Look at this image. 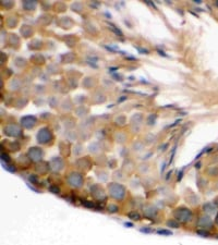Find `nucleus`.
Returning <instances> with one entry per match:
<instances>
[{
	"label": "nucleus",
	"instance_id": "f257e3e1",
	"mask_svg": "<svg viewBox=\"0 0 218 245\" xmlns=\"http://www.w3.org/2000/svg\"><path fill=\"white\" fill-rule=\"evenodd\" d=\"M109 192H110L111 196L114 197L116 199H122L125 194V187L120 184H117V183H111L110 186H109Z\"/></svg>",
	"mask_w": 218,
	"mask_h": 245
},
{
	"label": "nucleus",
	"instance_id": "f03ea898",
	"mask_svg": "<svg viewBox=\"0 0 218 245\" xmlns=\"http://www.w3.org/2000/svg\"><path fill=\"white\" fill-rule=\"evenodd\" d=\"M175 216L177 217V219L182 222H188L191 220L192 218V212L187 208H180V209H177L175 211Z\"/></svg>",
	"mask_w": 218,
	"mask_h": 245
},
{
	"label": "nucleus",
	"instance_id": "7ed1b4c3",
	"mask_svg": "<svg viewBox=\"0 0 218 245\" xmlns=\"http://www.w3.org/2000/svg\"><path fill=\"white\" fill-rule=\"evenodd\" d=\"M37 138L39 143L45 144V143L49 142V139H51V134H50L48 129H42L41 132L37 134Z\"/></svg>",
	"mask_w": 218,
	"mask_h": 245
},
{
	"label": "nucleus",
	"instance_id": "20e7f679",
	"mask_svg": "<svg viewBox=\"0 0 218 245\" xmlns=\"http://www.w3.org/2000/svg\"><path fill=\"white\" fill-rule=\"evenodd\" d=\"M69 183L75 187L81 186V184H82V176H81V174H77V173L71 174V176L69 178Z\"/></svg>",
	"mask_w": 218,
	"mask_h": 245
},
{
	"label": "nucleus",
	"instance_id": "39448f33",
	"mask_svg": "<svg viewBox=\"0 0 218 245\" xmlns=\"http://www.w3.org/2000/svg\"><path fill=\"white\" fill-rule=\"evenodd\" d=\"M22 124L24 125L25 128H33L35 125V123H36V119H35L34 117H31V116H28V117H24L23 119L21 120Z\"/></svg>",
	"mask_w": 218,
	"mask_h": 245
},
{
	"label": "nucleus",
	"instance_id": "423d86ee",
	"mask_svg": "<svg viewBox=\"0 0 218 245\" xmlns=\"http://www.w3.org/2000/svg\"><path fill=\"white\" fill-rule=\"evenodd\" d=\"M30 157H31L33 160H41L42 158V152L39 150L38 148H31L30 149Z\"/></svg>",
	"mask_w": 218,
	"mask_h": 245
},
{
	"label": "nucleus",
	"instance_id": "0eeeda50",
	"mask_svg": "<svg viewBox=\"0 0 218 245\" xmlns=\"http://www.w3.org/2000/svg\"><path fill=\"white\" fill-rule=\"evenodd\" d=\"M11 126V131H9V130H6V133H7L8 135H10V136H17V135H20V130H19V128L17 126H15V125H10Z\"/></svg>",
	"mask_w": 218,
	"mask_h": 245
},
{
	"label": "nucleus",
	"instance_id": "6e6552de",
	"mask_svg": "<svg viewBox=\"0 0 218 245\" xmlns=\"http://www.w3.org/2000/svg\"><path fill=\"white\" fill-rule=\"evenodd\" d=\"M129 218L132 219V220H140V215L136 212V211H131L128 214Z\"/></svg>",
	"mask_w": 218,
	"mask_h": 245
},
{
	"label": "nucleus",
	"instance_id": "1a4fd4ad",
	"mask_svg": "<svg viewBox=\"0 0 218 245\" xmlns=\"http://www.w3.org/2000/svg\"><path fill=\"white\" fill-rule=\"evenodd\" d=\"M157 233H158V234H164V235H171V234H172L171 232L167 231V230H158V231H157Z\"/></svg>",
	"mask_w": 218,
	"mask_h": 245
},
{
	"label": "nucleus",
	"instance_id": "9d476101",
	"mask_svg": "<svg viewBox=\"0 0 218 245\" xmlns=\"http://www.w3.org/2000/svg\"><path fill=\"white\" fill-rule=\"evenodd\" d=\"M167 224H168V225H172L173 228H178V227H179V223H178V222H176L175 220L168 221V222H167Z\"/></svg>",
	"mask_w": 218,
	"mask_h": 245
},
{
	"label": "nucleus",
	"instance_id": "9b49d317",
	"mask_svg": "<svg viewBox=\"0 0 218 245\" xmlns=\"http://www.w3.org/2000/svg\"><path fill=\"white\" fill-rule=\"evenodd\" d=\"M197 233H198V234H202V235H204V236H207L208 235V233L206 231H197Z\"/></svg>",
	"mask_w": 218,
	"mask_h": 245
},
{
	"label": "nucleus",
	"instance_id": "f8f14e48",
	"mask_svg": "<svg viewBox=\"0 0 218 245\" xmlns=\"http://www.w3.org/2000/svg\"><path fill=\"white\" fill-rule=\"evenodd\" d=\"M50 191H51V192H56V193H58L59 189L58 187H57V189H56V187H50Z\"/></svg>",
	"mask_w": 218,
	"mask_h": 245
},
{
	"label": "nucleus",
	"instance_id": "ddd939ff",
	"mask_svg": "<svg viewBox=\"0 0 218 245\" xmlns=\"http://www.w3.org/2000/svg\"><path fill=\"white\" fill-rule=\"evenodd\" d=\"M216 222L218 223V215H217V217H216Z\"/></svg>",
	"mask_w": 218,
	"mask_h": 245
}]
</instances>
